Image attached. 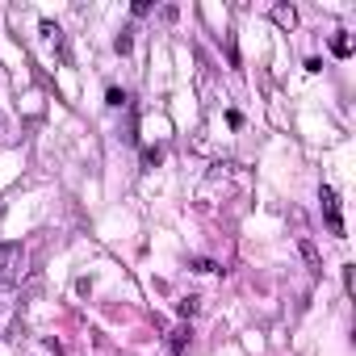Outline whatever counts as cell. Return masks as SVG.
<instances>
[{
	"label": "cell",
	"mask_w": 356,
	"mask_h": 356,
	"mask_svg": "<svg viewBox=\"0 0 356 356\" xmlns=\"http://www.w3.org/2000/svg\"><path fill=\"white\" fill-rule=\"evenodd\" d=\"M318 202H323V218H327V231L331 235H343V218H339V202H335V189L323 185L318 189Z\"/></svg>",
	"instance_id": "cell-2"
},
{
	"label": "cell",
	"mask_w": 356,
	"mask_h": 356,
	"mask_svg": "<svg viewBox=\"0 0 356 356\" xmlns=\"http://www.w3.org/2000/svg\"><path fill=\"white\" fill-rule=\"evenodd\" d=\"M273 22H277V26H285V30H289V26H293V22H298V13H293V9H289V5H277V9H273Z\"/></svg>",
	"instance_id": "cell-4"
},
{
	"label": "cell",
	"mask_w": 356,
	"mask_h": 356,
	"mask_svg": "<svg viewBox=\"0 0 356 356\" xmlns=\"http://www.w3.org/2000/svg\"><path fill=\"white\" fill-rule=\"evenodd\" d=\"M26 264V248L22 243H0V281H17Z\"/></svg>",
	"instance_id": "cell-1"
},
{
	"label": "cell",
	"mask_w": 356,
	"mask_h": 356,
	"mask_svg": "<svg viewBox=\"0 0 356 356\" xmlns=\"http://www.w3.org/2000/svg\"><path fill=\"white\" fill-rule=\"evenodd\" d=\"M302 256H306V264L318 273V256H314V248H310V243H302Z\"/></svg>",
	"instance_id": "cell-5"
},
{
	"label": "cell",
	"mask_w": 356,
	"mask_h": 356,
	"mask_svg": "<svg viewBox=\"0 0 356 356\" xmlns=\"http://www.w3.org/2000/svg\"><path fill=\"white\" fill-rule=\"evenodd\" d=\"M189 335H193L189 327H176V331H172V339H168V348H172L176 356H181V352H185V343H189Z\"/></svg>",
	"instance_id": "cell-3"
}]
</instances>
